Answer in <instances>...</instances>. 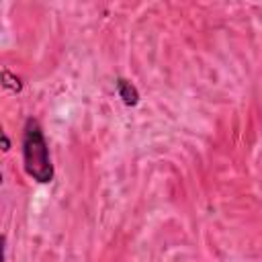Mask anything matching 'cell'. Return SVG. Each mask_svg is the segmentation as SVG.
<instances>
[{
	"label": "cell",
	"mask_w": 262,
	"mask_h": 262,
	"mask_svg": "<svg viewBox=\"0 0 262 262\" xmlns=\"http://www.w3.org/2000/svg\"><path fill=\"white\" fill-rule=\"evenodd\" d=\"M23 168L39 184L51 182L55 174L41 123L33 117H29L23 127Z\"/></svg>",
	"instance_id": "cell-1"
},
{
	"label": "cell",
	"mask_w": 262,
	"mask_h": 262,
	"mask_svg": "<svg viewBox=\"0 0 262 262\" xmlns=\"http://www.w3.org/2000/svg\"><path fill=\"white\" fill-rule=\"evenodd\" d=\"M117 92H119V98L123 100L125 106H135L139 102V92L135 88L133 82L125 80V78H117Z\"/></svg>",
	"instance_id": "cell-2"
},
{
	"label": "cell",
	"mask_w": 262,
	"mask_h": 262,
	"mask_svg": "<svg viewBox=\"0 0 262 262\" xmlns=\"http://www.w3.org/2000/svg\"><path fill=\"white\" fill-rule=\"evenodd\" d=\"M2 86L12 90V92H20L23 90V82L20 78H16L14 74H10V70H2Z\"/></svg>",
	"instance_id": "cell-3"
},
{
	"label": "cell",
	"mask_w": 262,
	"mask_h": 262,
	"mask_svg": "<svg viewBox=\"0 0 262 262\" xmlns=\"http://www.w3.org/2000/svg\"><path fill=\"white\" fill-rule=\"evenodd\" d=\"M0 139H2V151H8V149H10V139H8L6 131L0 133Z\"/></svg>",
	"instance_id": "cell-4"
}]
</instances>
